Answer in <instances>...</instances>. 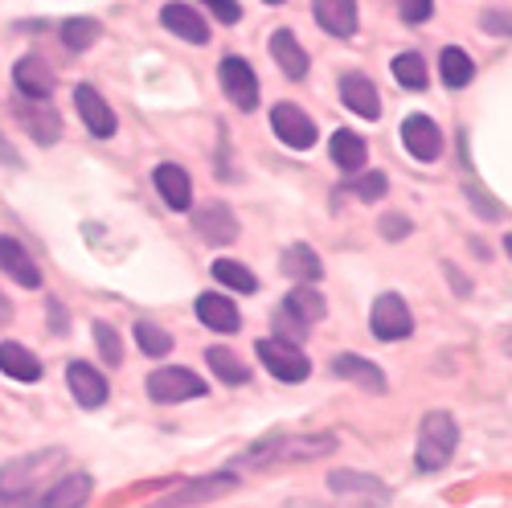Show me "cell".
Instances as JSON below:
<instances>
[{
  "mask_svg": "<svg viewBox=\"0 0 512 508\" xmlns=\"http://www.w3.org/2000/svg\"><path fill=\"white\" fill-rule=\"evenodd\" d=\"M349 189H353V197H357V201L373 205V201H381V197L390 193V177H386V173H361Z\"/></svg>",
  "mask_w": 512,
  "mask_h": 508,
  "instance_id": "obj_37",
  "label": "cell"
},
{
  "mask_svg": "<svg viewBox=\"0 0 512 508\" xmlns=\"http://www.w3.org/2000/svg\"><path fill=\"white\" fill-rule=\"evenodd\" d=\"M213 279H218L222 287H230V291H242V295L259 291V275H254L250 267H242V263H234V259H218V263H213Z\"/></svg>",
  "mask_w": 512,
  "mask_h": 508,
  "instance_id": "obj_32",
  "label": "cell"
},
{
  "mask_svg": "<svg viewBox=\"0 0 512 508\" xmlns=\"http://www.w3.org/2000/svg\"><path fill=\"white\" fill-rule=\"evenodd\" d=\"M369 332L377 336V341H406V336L414 332V316L406 308V300L398 291H381L373 308H369Z\"/></svg>",
  "mask_w": 512,
  "mask_h": 508,
  "instance_id": "obj_7",
  "label": "cell"
},
{
  "mask_svg": "<svg viewBox=\"0 0 512 508\" xmlns=\"http://www.w3.org/2000/svg\"><path fill=\"white\" fill-rule=\"evenodd\" d=\"M74 111H78V123H87V132L95 136V140H111L115 136V111H111V103L91 87V82H78L74 87Z\"/></svg>",
  "mask_w": 512,
  "mask_h": 508,
  "instance_id": "obj_11",
  "label": "cell"
},
{
  "mask_svg": "<svg viewBox=\"0 0 512 508\" xmlns=\"http://www.w3.org/2000/svg\"><path fill=\"white\" fill-rule=\"evenodd\" d=\"M0 271H5L17 287H25V291H37L41 287V267H37V259L33 254L13 238V234H0Z\"/></svg>",
  "mask_w": 512,
  "mask_h": 508,
  "instance_id": "obj_16",
  "label": "cell"
},
{
  "mask_svg": "<svg viewBox=\"0 0 512 508\" xmlns=\"http://www.w3.org/2000/svg\"><path fill=\"white\" fill-rule=\"evenodd\" d=\"M66 386H70L74 402L87 406V410H99V406L107 402V394H111L107 377H103L95 365H87V361H70V365H66Z\"/></svg>",
  "mask_w": 512,
  "mask_h": 508,
  "instance_id": "obj_15",
  "label": "cell"
},
{
  "mask_svg": "<svg viewBox=\"0 0 512 508\" xmlns=\"http://www.w3.org/2000/svg\"><path fill=\"white\" fill-rule=\"evenodd\" d=\"M0 373L33 386V381H41V361H37L33 349H25L17 341H0Z\"/></svg>",
  "mask_w": 512,
  "mask_h": 508,
  "instance_id": "obj_27",
  "label": "cell"
},
{
  "mask_svg": "<svg viewBox=\"0 0 512 508\" xmlns=\"http://www.w3.org/2000/svg\"><path fill=\"white\" fill-rule=\"evenodd\" d=\"M504 353H508V357H512V332H508V341H504Z\"/></svg>",
  "mask_w": 512,
  "mask_h": 508,
  "instance_id": "obj_47",
  "label": "cell"
},
{
  "mask_svg": "<svg viewBox=\"0 0 512 508\" xmlns=\"http://www.w3.org/2000/svg\"><path fill=\"white\" fill-rule=\"evenodd\" d=\"M218 78H222V91L226 99L238 107V111H254L259 107V74H254V66L238 54H226L222 66H218Z\"/></svg>",
  "mask_w": 512,
  "mask_h": 508,
  "instance_id": "obj_9",
  "label": "cell"
},
{
  "mask_svg": "<svg viewBox=\"0 0 512 508\" xmlns=\"http://www.w3.org/2000/svg\"><path fill=\"white\" fill-rule=\"evenodd\" d=\"M152 185H156L160 201L168 209H177V214H185V209L193 205V181H189V173L181 164H160L152 173Z\"/></svg>",
  "mask_w": 512,
  "mask_h": 508,
  "instance_id": "obj_21",
  "label": "cell"
},
{
  "mask_svg": "<svg viewBox=\"0 0 512 508\" xmlns=\"http://www.w3.org/2000/svg\"><path fill=\"white\" fill-rule=\"evenodd\" d=\"M455 447H459L455 418L447 410H431L422 418V427H418V451H414L418 472H443L447 463L455 459Z\"/></svg>",
  "mask_w": 512,
  "mask_h": 508,
  "instance_id": "obj_2",
  "label": "cell"
},
{
  "mask_svg": "<svg viewBox=\"0 0 512 508\" xmlns=\"http://www.w3.org/2000/svg\"><path fill=\"white\" fill-rule=\"evenodd\" d=\"M54 82H58V78H54L50 62L37 58V54H29V58H21V62L13 66V87H17V95L29 99V103H50Z\"/></svg>",
  "mask_w": 512,
  "mask_h": 508,
  "instance_id": "obj_13",
  "label": "cell"
},
{
  "mask_svg": "<svg viewBox=\"0 0 512 508\" xmlns=\"http://www.w3.org/2000/svg\"><path fill=\"white\" fill-rule=\"evenodd\" d=\"M5 324H13V304L5 300V291H0V328Z\"/></svg>",
  "mask_w": 512,
  "mask_h": 508,
  "instance_id": "obj_43",
  "label": "cell"
},
{
  "mask_svg": "<svg viewBox=\"0 0 512 508\" xmlns=\"http://www.w3.org/2000/svg\"><path fill=\"white\" fill-rule=\"evenodd\" d=\"M95 345H99V357L115 369V365H123V341H119V332L107 324V320H95Z\"/></svg>",
  "mask_w": 512,
  "mask_h": 508,
  "instance_id": "obj_36",
  "label": "cell"
},
{
  "mask_svg": "<svg viewBox=\"0 0 512 508\" xmlns=\"http://www.w3.org/2000/svg\"><path fill=\"white\" fill-rule=\"evenodd\" d=\"M254 353H259L263 369H267L275 381H287V386H295V381H304V377L312 373L308 353L295 345V341H283V336H263V341L254 345Z\"/></svg>",
  "mask_w": 512,
  "mask_h": 508,
  "instance_id": "obj_6",
  "label": "cell"
},
{
  "mask_svg": "<svg viewBox=\"0 0 512 508\" xmlns=\"http://www.w3.org/2000/svg\"><path fill=\"white\" fill-rule=\"evenodd\" d=\"M193 230L209 246H230L238 238V218H234V209L226 201H209L193 214Z\"/></svg>",
  "mask_w": 512,
  "mask_h": 508,
  "instance_id": "obj_14",
  "label": "cell"
},
{
  "mask_svg": "<svg viewBox=\"0 0 512 508\" xmlns=\"http://www.w3.org/2000/svg\"><path fill=\"white\" fill-rule=\"evenodd\" d=\"M439 78H443L447 91H463L467 82L476 78V62L467 58L459 46H447V50L439 54Z\"/></svg>",
  "mask_w": 512,
  "mask_h": 508,
  "instance_id": "obj_31",
  "label": "cell"
},
{
  "mask_svg": "<svg viewBox=\"0 0 512 508\" xmlns=\"http://www.w3.org/2000/svg\"><path fill=\"white\" fill-rule=\"evenodd\" d=\"M62 463V451H29L21 459H9L5 468H0V504L9 508H21L33 492V484H41L50 468Z\"/></svg>",
  "mask_w": 512,
  "mask_h": 508,
  "instance_id": "obj_3",
  "label": "cell"
},
{
  "mask_svg": "<svg viewBox=\"0 0 512 508\" xmlns=\"http://www.w3.org/2000/svg\"><path fill=\"white\" fill-rule=\"evenodd\" d=\"M332 373L345 377V381H353V386H361V390L386 394V373H381L373 361L357 357V353H336V357H332Z\"/></svg>",
  "mask_w": 512,
  "mask_h": 508,
  "instance_id": "obj_25",
  "label": "cell"
},
{
  "mask_svg": "<svg viewBox=\"0 0 512 508\" xmlns=\"http://www.w3.org/2000/svg\"><path fill=\"white\" fill-rule=\"evenodd\" d=\"M17 119L25 123V132H29L37 144H58V136H62V119H58V111L46 107V103L21 99V103H17Z\"/></svg>",
  "mask_w": 512,
  "mask_h": 508,
  "instance_id": "obj_24",
  "label": "cell"
},
{
  "mask_svg": "<svg viewBox=\"0 0 512 508\" xmlns=\"http://www.w3.org/2000/svg\"><path fill=\"white\" fill-rule=\"evenodd\" d=\"M91 488H95V480L87 472H70V476H62L58 484H50L46 492H41L37 508H82L91 500Z\"/></svg>",
  "mask_w": 512,
  "mask_h": 508,
  "instance_id": "obj_23",
  "label": "cell"
},
{
  "mask_svg": "<svg viewBox=\"0 0 512 508\" xmlns=\"http://www.w3.org/2000/svg\"><path fill=\"white\" fill-rule=\"evenodd\" d=\"M324 316H328L324 295H320L312 283H295V287L283 295L279 312H275V320H279L275 336H283V341H300V336H308V328L320 324Z\"/></svg>",
  "mask_w": 512,
  "mask_h": 508,
  "instance_id": "obj_4",
  "label": "cell"
},
{
  "mask_svg": "<svg viewBox=\"0 0 512 508\" xmlns=\"http://www.w3.org/2000/svg\"><path fill=\"white\" fill-rule=\"evenodd\" d=\"M484 33H492V37H512V17L508 13H500V9H488L484 13Z\"/></svg>",
  "mask_w": 512,
  "mask_h": 508,
  "instance_id": "obj_40",
  "label": "cell"
},
{
  "mask_svg": "<svg viewBox=\"0 0 512 508\" xmlns=\"http://www.w3.org/2000/svg\"><path fill=\"white\" fill-rule=\"evenodd\" d=\"M263 5H283V0H263Z\"/></svg>",
  "mask_w": 512,
  "mask_h": 508,
  "instance_id": "obj_48",
  "label": "cell"
},
{
  "mask_svg": "<svg viewBox=\"0 0 512 508\" xmlns=\"http://www.w3.org/2000/svg\"><path fill=\"white\" fill-rule=\"evenodd\" d=\"M238 488V476L234 472H213V476H201V480H189L185 488L160 496L152 508H189V504H205V500H218L226 492Z\"/></svg>",
  "mask_w": 512,
  "mask_h": 508,
  "instance_id": "obj_10",
  "label": "cell"
},
{
  "mask_svg": "<svg viewBox=\"0 0 512 508\" xmlns=\"http://www.w3.org/2000/svg\"><path fill=\"white\" fill-rule=\"evenodd\" d=\"M205 361H209V373L222 381V386H250V369L242 365V357L226 345H209L205 349Z\"/></svg>",
  "mask_w": 512,
  "mask_h": 508,
  "instance_id": "obj_29",
  "label": "cell"
},
{
  "mask_svg": "<svg viewBox=\"0 0 512 508\" xmlns=\"http://www.w3.org/2000/svg\"><path fill=\"white\" fill-rule=\"evenodd\" d=\"M402 144L406 152L418 160V164H431L443 156V132H439V123L431 115H406L402 119Z\"/></svg>",
  "mask_w": 512,
  "mask_h": 508,
  "instance_id": "obj_12",
  "label": "cell"
},
{
  "mask_svg": "<svg viewBox=\"0 0 512 508\" xmlns=\"http://www.w3.org/2000/svg\"><path fill=\"white\" fill-rule=\"evenodd\" d=\"M381 234H386L390 242H402L410 234V222L402 214H386V218H381Z\"/></svg>",
  "mask_w": 512,
  "mask_h": 508,
  "instance_id": "obj_41",
  "label": "cell"
},
{
  "mask_svg": "<svg viewBox=\"0 0 512 508\" xmlns=\"http://www.w3.org/2000/svg\"><path fill=\"white\" fill-rule=\"evenodd\" d=\"M312 17L328 37H353L361 17H357V0H312Z\"/></svg>",
  "mask_w": 512,
  "mask_h": 508,
  "instance_id": "obj_19",
  "label": "cell"
},
{
  "mask_svg": "<svg viewBox=\"0 0 512 508\" xmlns=\"http://www.w3.org/2000/svg\"><path fill=\"white\" fill-rule=\"evenodd\" d=\"M144 386H148V398L160 402V406L193 402V398H205V394H209V381L197 377V373L185 369V365H164V369H156V373L144 381Z\"/></svg>",
  "mask_w": 512,
  "mask_h": 508,
  "instance_id": "obj_5",
  "label": "cell"
},
{
  "mask_svg": "<svg viewBox=\"0 0 512 508\" xmlns=\"http://www.w3.org/2000/svg\"><path fill=\"white\" fill-rule=\"evenodd\" d=\"M328 152H332V164L340 168V173H361L369 144L357 132H349V127H340V132H332V140H328Z\"/></svg>",
  "mask_w": 512,
  "mask_h": 508,
  "instance_id": "obj_28",
  "label": "cell"
},
{
  "mask_svg": "<svg viewBox=\"0 0 512 508\" xmlns=\"http://www.w3.org/2000/svg\"><path fill=\"white\" fill-rule=\"evenodd\" d=\"M0 160H5V164H13V160H17V156H13V148H9L5 140H0Z\"/></svg>",
  "mask_w": 512,
  "mask_h": 508,
  "instance_id": "obj_45",
  "label": "cell"
},
{
  "mask_svg": "<svg viewBox=\"0 0 512 508\" xmlns=\"http://www.w3.org/2000/svg\"><path fill=\"white\" fill-rule=\"evenodd\" d=\"M398 13L406 25H426L435 17V0H398Z\"/></svg>",
  "mask_w": 512,
  "mask_h": 508,
  "instance_id": "obj_38",
  "label": "cell"
},
{
  "mask_svg": "<svg viewBox=\"0 0 512 508\" xmlns=\"http://www.w3.org/2000/svg\"><path fill=\"white\" fill-rule=\"evenodd\" d=\"M467 201H476L484 218H496V214H500V205H496L492 197H484V189H480V185H467Z\"/></svg>",
  "mask_w": 512,
  "mask_h": 508,
  "instance_id": "obj_42",
  "label": "cell"
},
{
  "mask_svg": "<svg viewBox=\"0 0 512 508\" xmlns=\"http://www.w3.org/2000/svg\"><path fill=\"white\" fill-rule=\"evenodd\" d=\"M328 484H332V492H361V496H381V500H386V488H381V480L361 476V472H332Z\"/></svg>",
  "mask_w": 512,
  "mask_h": 508,
  "instance_id": "obj_35",
  "label": "cell"
},
{
  "mask_svg": "<svg viewBox=\"0 0 512 508\" xmlns=\"http://www.w3.org/2000/svg\"><path fill=\"white\" fill-rule=\"evenodd\" d=\"M62 46L66 50H74V54H82V50H91L95 41H99V25L91 21V17H70V21H62Z\"/></svg>",
  "mask_w": 512,
  "mask_h": 508,
  "instance_id": "obj_34",
  "label": "cell"
},
{
  "mask_svg": "<svg viewBox=\"0 0 512 508\" xmlns=\"http://www.w3.org/2000/svg\"><path fill=\"white\" fill-rule=\"evenodd\" d=\"M160 25L173 37L189 41V46H205V41H209V21L193 5H181V0H173V5L160 9Z\"/></svg>",
  "mask_w": 512,
  "mask_h": 508,
  "instance_id": "obj_17",
  "label": "cell"
},
{
  "mask_svg": "<svg viewBox=\"0 0 512 508\" xmlns=\"http://www.w3.org/2000/svg\"><path fill=\"white\" fill-rule=\"evenodd\" d=\"M50 312H54V332H66V312H62V304H50Z\"/></svg>",
  "mask_w": 512,
  "mask_h": 508,
  "instance_id": "obj_44",
  "label": "cell"
},
{
  "mask_svg": "<svg viewBox=\"0 0 512 508\" xmlns=\"http://www.w3.org/2000/svg\"><path fill=\"white\" fill-rule=\"evenodd\" d=\"M136 345H140L144 357H156L160 361V357L173 353V332H164L152 320H136Z\"/></svg>",
  "mask_w": 512,
  "mask_h": 508,
  "instance_id": "obj_33",
  "label": "cell"
},
{
  "mask_svg": "<svg viewBox=\"0 0 512 508\" xmlns=\"http://www.w3.org/2000/svg\"><path fill=\"white\" fill-rule=\"evenodd\" d=\"M279 271H283L291 283H320L324 263H320V254H316L308 242H295V246H287V250H283Z\"/></svg>",
  "mask_w": 512,
  "mask_h": 508,
  "instance_id": "obj_26",
  "label": "cell"
},
{
  "mask_svg": "<svg viewBox=\"0 0 512 508\" xmlns=\"http://www.w3.org/2000/svg\"><path fill=\"white\" fill-rule=\"evenodd\" d=\"M390 70H394V82H398L402 91H426V87H431V70H426V58L418 50L398 54L390 62Z\"/></svg>",
  "mask_w": 512,
  "mask_h": 508,
  "instance_id": "obj_30",
  "label": "cell"
},
{
  "mask_svg": "<svg viewBox=\"0 0 512 508\" xmlns=\"http://www.w3.org/2000/svg\"><path fill=\"white\" fill-rule=\"evenodd\" d=\"M336 451V435H271L259 439L238 463L242 468H279V463H304Z\"/></svg>",
  "mask_w": 512,
  "mask_h": 508,
  "instance_id": "obj_1",
  "label": "cell"
},
{
  "mask_svg": "<svg viewBox=\"0 0 512 508\" xmlns=\"http://www.w3.org/2000/svg\"><path fill=\"white\" fill-rule=\"evenodd\" d=\"M201 5L218 17V25H238L242 21V5L238 0H201Z\"/></svg>",
  "mask_w": 512,
  "mask_h": 508,
  "instance_id": "obj_39",
  "label": "cell"
},
{
  "mask_svg": "<svg viewBox=\"0 0 512 508\" xmlns=\"http://www.w3.org/2000/svg\"><path fill=\"white\" fill-rule=\"evenodd\" d=\"M271 58H275V66L291 78V82H304L308 78V70H312V58H308V50L295 41V33L291 29H275L271 33Z\"/></svg>",
  "mask_w": 512,
  "mask_h": 508,
  "instance_id": "obj_20",
  "label": "cell"
},
{
  "mask_svg": "<svg viewBox=\"0 0 512 508\" xmlns=\"http://www.w3.org/2000/svg\"><path fill=\"white\" fill-rule=\"evenodd\" d=\"M504 254H508V259H512V234H504Z\"/></svg>",
  "mask_w": 512,
  "mask_h": 508,
  "instance_id": "obj_46",
  "label": "cell"
},
{
  "mask_svg": "<svg viewBox=\"0 0 512 508\" xmlns=\"http://www.w3.org/2000/svg\"><path fill=\"white\" fill-rule=\"evenodd\" d=\"M197 320L209 328V332H222V336H230V332H238L242 328V316H238V308H234V300H226V295H218V291H205V295H197Z\"/></svg>",
  "mask_w": 512,
  "mask_h": 508,
  "instance_id": "obj_22",
  "label": "cell"
},
{
  "mask_svg": "<svg viewBox=\"0 0 512 508\" xmlns=\"http://www.w3.org/2000/svg\"><path fill=\"white\" fill-rule=\"evenodd\" d=\"M271 132L291 148V152H308L320 132H316V123L304 107H295V103H275L271 107Z\"/></svg>",
  "mask_w": 512,
  "mask_h": 508,
  "instance_id": "obj_8",
  "label": "cell"
},
{
  "mask_svg": "<svg viewBox=\"0 0 512 508\" xmlns=\"http://www.w3.org/2000/svg\"><path fill=\"white\" fill-rule=\"evenodd\" d=\"M340 103H345L353 115L361 119H377L381 115V95H377V82L369 74H340Z\"/></svg>",
  "mask_w": 512,
  "mask_h": 508,
  "instance_id": "obj_18",
  "label": "cell"
}]
</instances>
